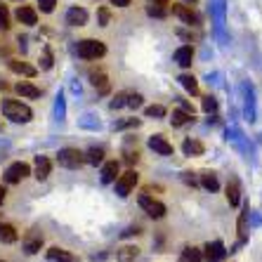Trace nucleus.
<instances>
[{"instance_id": "38", "label": "nucleus", "mask_w": 262, "mask_h": 262, "mask_svg": "<svg viewBox=\"0 0 262 262\" xmlns=\"http://www.w3.org/2000/svg\"><path fill=\"white\" fill-rule=\"evenodd\" d=\"M80 128L99 130V121H92V116H83V118H80Z\"/></svg>"}, {"instance_id": "24", "label": "nucleus", "mask_w": 262, "mask_h": 262, "mask_svg": "<svg viewBox=\"0 0 262 262\" xmlns=\"http://www.w3.org/2000/svg\"><path fill=\"white\" fill-rule=\"evenodd\" d=\"M182 151L187 154V156H201V154L206 151V146H203L199 140H184Z\"/></svg>"}, {"instance_id": "2", "label": "nucleus", "mask_w": 262, "mask_h": 262, "mask_svg": "<svg viewBox=\"0 0 262 262\" xmlns=\"http://www.w3.org/2000/svg\"><path fill=\"white\" fill-rule=\"evenodd\" d=\"M106 55V45L102 40H95V38H85V40H78V57L80 59H99V57Z\"/></svg>"}, {"instance_id": "4", "label": "nucleus", "mask_w": 262, "mask_h": 262, "mask_svg": "<svg viewBox=\"0 0 262 262\" xmlns=\"http://www.w3.org/2000/svg\"><path fill=\"white\" fill-rule=\"evenodd\" d=\"M137 201H140V208L142 210H144L146 215H149V217H154V220H161L165 215V206L161 201H156V199H154V196H149V194H142L140 199H137Z\"/></svg>"}, {"instance_id": "1", "label": "nucleus", "mask_w": 262, "mask_h": 262, "mask_svg": "<svg viewBox=\"0 0 262 262\" xmlns=\"http://www.w3.org/2000/svg\"><path fill=\"white\" fill-rule=\"evenodd\" d=\"M3 116L14 123H29L31 118H33V111H31L26 104L17 102V99H5V102H3Z\"/></svg>"}, {"instance_id": "32", "label": "nucleus", "mask_w": 262, "mask_h": 262, "mask_svg": "<svg viewBox=\"0 0 262 262\" xmlns=\"http://www.w3.org/2000/svg\"><path fill=\"white\" fill-rule=\"evenodd\" d=\"M140 125V118H125V121L114 123V130H125V128H137Z\"/></svg>"}, {"instance_id": "28", "label": "nucleus", "mask_w": 262, "mask_h": 262, "mask_svg": "<svg viewBox=\"0 0 262 262\" xmlns=\"http://www.w3.org/2000/svg\"><path fill=\"white\" fill-rule=\"evenodd\" d=\"M104 161V149H99V146H92V149H88L85 154V163L90 165H99Z\"/></svg>"}, {"instance_id": "42", "label": "nucleus", "mask_w": 262, "mask_h": 262, "mask_svg": "<svg viewBox=\"0 0 262 262\" xmlns=\"http://www.w3.org/2000/svg\"><path fill=\"white\" fill-rule=\"evenodd\" d=\"M182 180H184L187 184H191V187H196V184H199V182H196V177H191V172H184Z\"/></svg>"}, {"instance_id": "27", "label": "nucleus", "mask_w": 262, "mask_h": 262, "mask_svg": "<svg viewBox=\"0 0 262 262\" xmlns=\"http://www.w3.org/2000/svg\"><path fill=\"white\" fill-rule=\"evenodd\" d=\"M201 184H203V189H208V191H217L220 189V182H217V175H215V172H203Z\"/></svg>"}, {"instance_id": "35", "label": "nucleus", "mask_w": 262, "mask_h": 262, "mask_svg": "<svg viewBox=\"0 0 262 262\" xmlns=\"http://www.w3.org/2000/svg\"><path fill=\"white\" fill-rule=\"evenodd\" d=\"M125 97H128V92H118L116 97L111 99V109H121V106H125Z\"/></svg>"}, {"instance_id": "5", "label": "nucleus", "mask_w": 262, "mask_h": 262, "mask_svg": "<svg viewBox=\"0 0 262 262\" xmlns=\"http://www.w3.org/2000/svg\"><path fill=\"white\" fill-rule=\"evenodd\" d=\"M137 180H140V175L135 170H128V172H123V175H118L116 177V194L121 196V199H125V196L135 189Z\"/></svg>"}, {"instance_id": "17", "label": "nucleus", "mask_w": 262, "mask_h": 262, "mask_svg": "<svg viewBox=\"0 0 262 262\" xmlns=\"http://www.w3.org/2000/svg\"><path fill=\"white\" fill-rule=\"evenodd\" d=\"M50 170H52V163H50L48 156H36V180H38V182L48 180Z\"/></svg>"}, {"instance_id": "39", "label": "nucleus", "mask_w": 262, "mask_h": 262, "mask_svg": "<svg viewBox=\"0 0 262 262\" xmlns=\"http://www.w3.org/2000/svg\"><path fill=\"white\" fill-rule=\"evenodd\" d=\"M97 17H99V26H109V21H111V12L106 10V7H99Z\"/></svg>"}, {"instance_id": "37", "label": "nucleus", "mask_w": 262, "mask_h": 262, "mask_svg": "<svg viewBox=\"0 0 262 262\" xmlns=\"http://www.w3.org/2000/svg\"><path fill=\"white\" fill-rule=\"evenodd\" d=\"M38 5H40V12L50 14V12H55V5H57V0H38Z\"/></svg>"}, {"instance_id": "33", "label": "nucleus", "mask_w": 262, "mask_h": 262, "mask_svg": "<svg viewBox=\"0 0 262 262\" xmlns=\"http://www.w3.org/2000/svg\"><path fill=\"white\" fill-rule=\"evenodd\" d=\"M0 29L3 31L10 29V12H7L5 5H0Z\"/></svg>"}, {"instance_id": "15", "label": "nucleus", "mask_w": 262, "mask_h": 262, "mask_svg": "<svg viewBox=\"0 0 262 262\" xmlns=\"http://www.w3.org/2000/svg\"><path fill=\"white\" fill-rule=\"evenodd\" d=\"M227 201H229V206H238V203H241V184H238L236 177H229V184H227Z\"/></svg>"}, {"instance_id": "6", "label": "nucleus", "mask_w": 262, "mask_h": 262, "mask_svg": "<svg viewBox=\"0 0 262 262\" xmlns=\"http://www.w3.org/2000/svg\"><path fill=\"white\" fill-rule=\"evenodd\" d=\"M29 175H31L29 163H21V161H17V163H12L5 170V182L7 184H17V182H21V180H26Z\"/></svg>"}, {"instance_id": "36", "label": "nucleus", "mask_w": 262, "mask_h": 262, "mask_svg": "<svg viewBox=\"0 0 262 262\" xmlns=\"http://www.w3.org/2000/svg\"><path fill=\"white\" fill-rule=\"evenodd\" d=\"M203 111H206V114H215V111H217V99L215 97L203 99Z\"/></svg>"}, {"instance_id": "10", "label": "nucleus", "mask_w": 262, "mask_h": 262, "mask_svg": "<svg viewBox=\"0 0 262 262\" xmlns=\"http://www.w3.org/2000/svg\"><path fill=\"white\" fill-rule=\"evenodd\" d=\"M149 149H154V151L161 154V156H170L172 154V144L165 140L163 135H151V137H149Z\"/></svg>"}, {"instance_id": "13", "label": "nucleus", "mask_w": 262, "mask_h": 262, "mask_svg": "<svg viewBox=\"0 0 262 262\" xmlns=\"http://www.w3.org/2000/svg\"><path fill=\"white\" fill-rule=\"evenodd\" d=\"M48 260L50 262H78V257L73 255V253H69V250H64V248H48Z\"/></svg>"}, {"instance_id": "7", "label": "nucleus", "mask_w": 262, "mask_h": 262, "mask_svg": "<svg viewBox=\"0 0 262 262\" xmlns=\"http://www.w3.org/2000/svg\"><path fill=\"white\" fill-rule=\"evenodd\" d=\"M172 14H175V17H180L184 24H189V26H199V24H201L199 12H196V10H191L189 5H172Z\"/></svg>"}, {"instance_id": "3", "label": "nucleus", "mask_w": 262, "mask_h": 262, "mask_svg": "<svg viewBox=\"0 0 262 262\" xmlns=\"http://www.w3.org/2000/svg\"><path fill=\"white\" fill-rule=\"evenodd\" d=\"M57 161H59L61 168H80V165L85 163V156L78 151V149H59L57 154Z\"/></svg>"}, {"instance_id": "43", "label": "nucleus", "mask_w": 262, "mask_h": 262, "mask_svg": "<svg viewBox=\"0 0 262 262\" xmlns=\"http://www.w3.org/2000/svg\"><path fill=\"white\" fill-rule=\"evenodd\" d=\"M133 234H140V227H128V229L123 232V236H133Z\"/></svg>"}, {"instance_id": "11", "label": "nucleus", "mask_w": 262, "mask_h": 262, "mask_svg": "<svg viewBox=\"0 0 262 262\" xmlns=\"http://www.w3.org/2000/svg\"><path fill=\"white\" fill-rule=\"evenodd\" d=\"M14 17H17V21H21V24H26V26H36L38 24V12L31 5H19Z\"/></svg>"}, {"instance_id": "30", "label": "nucleus", "mask_w": 262, "mask_h": 262, "mask_svg": "<svg viewBox=\"0 0 262 262\" xmlns=\"http://www.w3.org/2000/svg\"><path fill=\"white\" fill-rule=\"evenodd\" d=\"M142 95L140 92H128V97H125V106H130V109H140L142 106Z\"/></svg>"}, {"instance_id": "12", "label": "nucleus", "mask_w": 262, "mask_h": 262, "mask_svg": "<svg viewBox=\"0 0 262 262\" xmlns=\"http://www.w3.org/2000/svg\"><path fill=\"white\" fill-rule=\"evenodd\" d=\"M67 24L69 26H85L88 24V10H83V7H71L67 12Z\"/></svg>"}, {"instance_id": "34", "label": "nucleus", "mask_w": 262, "mask_h": 262, "mask_svg": "<svg viewBox=\"0 0 262 262\" xmlns=\"http://www.w3.org/2000/svg\"><path fill=\"white\" fill-rule=\"evenodd\" d=\"M146 12L151 14V17H165V7L163 5H156V3H149Z\"/></svg>"}, {"instance_id": "21", "label": "nucleus", "mask_w": 262, "mask_h": 262, "mask_svg": "<svg viewBox=\"0 0 262 262\" xmlns=\"http://www.w3.org/2000/svg\"><path fill=\"white\" fill-rule=\"evenodd\" d=\"M19 238L17 229L12 225H5V222H0V244H14Z\"/></svg>"}, {"instance_id": "18", "label": "nucleus", "mask_w": 262, "mask_h": 262, "mask_svg": "<svg viewBox=\"0 0 262 262\" xmlns=\"http://www.w3.org/2000/svg\"><path fill=\"white\" fill-rule=\"evenodd\" d=\"M17 92L21 95V97H26V99H38L40 97V88H36L33 83H29V80L17 83Z\"/></svg>"}, {"instance_id": "31", "label": "nucleus", "mask_w": 262, "mask_h": 262, "mask_svg": "<svg viewBox=\"0 0 262 262\" xmlns=\"http://www.w3.org/2000/svg\"><path fill=\"white\" fill-rule=\"evenodd\" d=\"M55 116L59 118V121L67 116V102H64V95H59V97H57V102H55Z\"/></svg>"}, {"instance_id": "22", "label": "nucleus", "mask_w": 262, "mask_h": 262, "mask_svg": "<svg viewBox=\"0 0 262 262\" xmlns=\"http://www.w3.org/2000/svg\"><path fill=\"white\" fill-rule=\"evenodd\" d=\"M191 121H194V116H191L189 111H184V109H175V111H172L170 123L175 125V128H182V125H187V123H191Z\"/></svg>"}, {"instance_id": "45", "label": "nucleus", "mask_w": 262, "mask_h": 262, "mask_svg": "<svg viewBox=\"0 0 262 262\" xmlns=\"http://www.w3.org/2000/svg\"><path fill=\"white\" fill-rule=\"evenodd\" d=\"M146 3H156V5H168L170 0H146Z\"/></svg>"}, {"instance_id": "44", "label": "nucleus", "mask_w": 262, "mask_h": 262, "mask_svg": "<svg viewBox=\"0 0 262 262\" xmlns=\"http://www.w3.org/2000/svg\"><path fill=\"white\" fill-rule=\"evenodd\" d=\"M111 3H114L116 7H128L130 3H133V0H111Z\"/></svg>"}, {"instance_id": "16", "label": "nucleus", "mask_w": 262, "mask_h": 262, "mask_svg": "<svg viewBox=\"0 0 262 262\" xmlns=\"http://www.w3.org/2000/svg\"><path fill=\"white\" fill-rule=\"evenodd\" d=\"M175 61H177V64H180L182 69L191 67V61H194V50H191V45H182V48H177Z\"/></svg>"}, {"instance_id": "23", "label": "nucleus", "mask_w": 262, "mask_h": 262, "mask_svg": "<svg viewBox=\"0 0 262 262\" xmlns=\"http://www.w3.org/2000/svg\"><path fill=\"white\" fill-rule=\"evenodd\" d=\"M90 83L99 90V95H106V92H109V78H106V73H90Z\"/></svg>"}, {"instance_id": "8", "label": "nucleus", "mask_w": 262, "mask_h": 262, "mask_svg": "<svg viewBox=\"0 0 262 262\" xmlns=\"http://www.w3.org/2000/svg\"><path fill=\"white\" fill-rule=\"evenodd\" d=\"M201 253H203V257H206L208 262H222L227 257V250H225V244H222V241H213V244H208Z\"/></svg>"}, {"instance_id": "47", "label": "nucleus", "mask_w": 262, "mask_h": 262, "mask_svg": "<svg viewBox=\"0 0 262 262\" xmlns=\"http://www.w3.org/2000/svg\"><path fill=\"white\" fill-rule=\"evenodd\" d=\"M0 88H3V90H5V88H7V83H5V80H0Z\"/></svg>"}, {"instance_id": "14", "label": "nucleus", "mask_w": 262, "mask_h": 262, "mask_svg": "<svg viewBox=\"0 0 262 262\" xmlns=\"http://www.w3.org/2000/svg\"><path fill=\"white\" fill-rule=\"evenodd\" d=\"M118 175H121V165H118V161H109V163H104V168H102V182L104 184L116 182Z\"/></svg>"}, {"instance_id": "19", "label": "nucleus", "mask_w": 262, "mask_h": 262, "mask_svg": "<svg viewBox=\"0 0 262 262\" xmlns=\"http://www.w3.org/2000/svg\"><path fill=\"white\" fill-rule=\"evenodd\" d=\"M10 69H12L14 73H21V76H26V78H33L36 76V67H31V64H26V61H19V59H10Z\"/></svg>"}, {"instance_id": "46", "label": "nucleus", "mask_w": 262, "mask_h": 262, "mask_svg": "<svg viewBox=\"0 0 262 262\" xmlns=\"http://www.w3.org/2000/svg\"><path fill=\"white\" fill-rule=\"evenodd\" d=\"M3 201H5V189H0V206H3Z\"/></svg>"}, {"instance_id": "40", "label": "nucleus", "mask_w": 262, "mask_h": 262, "mask_svg": "<svg viewBox=\"0 0 262 262\" xmlns=\"http://www.w3.org/2000/svg\"><path fill=\"white\" fill-rule=\"evenodd\" d=\"M40 67H43V69H52V52H50V48L43 50V61H40Z\"/></svg>"}, {"instance_id": "20", "label": "nucleus", "mask_w": 262, "mask_h": 262, "mask_svg": "<svg viewBox=\"0 0 262 262\" xmlns=\"http://www.w3.org/2000/svg\"><path fill=\"white\" fill-rule=\"evenodd\" d=\"M137 255H140V248H137V246H123V248L116 250L118 262H135Z\"/></svg>"}, {"instance_id": "29", "label": "nucleus", "mask_w": 262, "mask_h": 262, "mask_svg": "<svg viewBox=\"0 0 262 262\" xmlns=\"http://www.w3.org/2000/svg\"><path fill=\"white\" fill-rule=\"evenodd\" d=\"M168 111H165V106H161V104H151V106H146L144 109V116L146 118H163Z\"/></svg>"}, {"instance_id": "26", "label": "nucleus", "mask_w": 262, "mask_h": 262, "mask_svg": "<svg viewBox=\"0 0 262 262\" xmlns=\"http://www.w3.org/2000/svg\"><path fill=\"white\" fill-rule=\"evenodd\" d=\"M180 83H182V88L189 92V95H199V83H196L194 76H189V73H182V76H180Z\"/></svg>"}, {"instance_id": "9", "label": "nucleus", "mask_w": 262, "mask_h": 262, "mask_svg": "<svg viewBox=\"0 0 262 262\" xmlns=\"http://www.w3.org/2000/svg\"><path fill=\"white\" fill-rule=\"evenodd\" d=\"M40 246H43V234L38 232V229H31L24 236V253L26 255H36L38 250H40Z\"/></svg>"}, {"instance_id": "25", "label": "nucleus", "mask_w": 262, "mask_h": 262, "mask_svg": "<svg viewBox=\"0 0 262 262\" xmlns=\"http://www.w3.org/2000/svg\"><path fill=\"white\" fill-rule=\"evenodd\" d=\"M203 260V253L199 248H194V246H189V248L182 250V257H180V262H201Z\"/></svg>"}, {"instance_id": "41", "label": "nucleus", "mask_w": 262, "mask_h": 262, "mask_svg": "<svg viewBox=\"0 0 262 262\" xmlns=\"http://www.w3.org/2000/svg\"><path fill=\"white\" fill-rule=\"evenodd\" d=\"M137 159H140L137 151H125V161H128V163H137Z\"/></svg>"}]
</instances>
